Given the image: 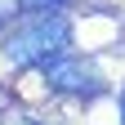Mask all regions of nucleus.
<instances>
[{"instance_id":"1","label":"nucleus","mask_w":125,"mask_h":125,"mask_svg":"<svg viewBox=\"0 0 125 125\" xmlns=\"http://www.w3.org/2000/svg\"><path fill=\"white\" fill-rule=\"evenodd\" d=\"M72 49V18L67 13H27V18L0 40V54L13 72H27V67H45L49 58L67 54Z\"/></svg>"},{"instance_id":"2","label":"nucleus","mask_w":125,"mask_h":125,"mask_svg":"<svg viewBox=\"0 0 125 125\" xmlns=\"http://www.w3.org/2000/svg\"><path fill=\"white\" fill-rule=\"evenodd\" d=\"M40 76H45V89L49 94H62V98H103L107 94V81L98 76V67H94L89 58H81V54H58V58H49L40 67Z\"/></svg>"},{"instance_id":"3","label":"nucleus","mask_w":125,"mask_h":125,"mask_svg":"<svg viewBox=\"0 0 125 125\" xmlns=\"http://www.w3.org/2000/svg\"><path fill=\"white\" fill-rule=\"evenodd\" d=\"M22 13H58V9H67V0H13Z\"/></svg>"},{"instance_id":"4","label":"nucleus","mask_w":125,"mask_h":125,"mask_svg":"<svg viewBox=\"0 0 125 125\" xmlns=\"http://www.w3.org/2000/svg\"><path fill=\"white\" fill-rule=\"evenodd\" d=\"M5 125H62V121H45V116H31V112H22V116H5Z\"/></svg>"},{"instance_id":"5","label":"nucleus","mask_w":125,"mask_h":125,"mask_svg":"<svg viewBox=\"0 0 125 125\" xmlns=\"http://www.w3.org/2000/svg\"><path fill=\"white\" fill-rule=\"evenodd\" d=\"M13 13H18V5H13V0H0V31L13 22Z\"/></svg>"},{"instance_id":"6","label":"nucleus","mask_w":125,"mask_h":125,"mask_svg":"<svg viewBox=\"0 0 125 125\" xmlns=\"http://www.w3.org/2000/svg\"><path fill=\"white\" fill-rule=\"evenodd\" d=\"M5 112H9V89L0 85V116H5Z\"/></svg>"},{"instance_id":"7","label":"nucleus","mask_w":125,"mask_h":125,"mask_svg":"<svg viewBox=\"0 0 125 125\" xmlns=\"http://www.w3.org/2000/svg\"><path fill=\"white\" fill-rule=\"evenodd\" d=\"M121 125H125V89H121Z\"/></svg>"}]
</instances>
